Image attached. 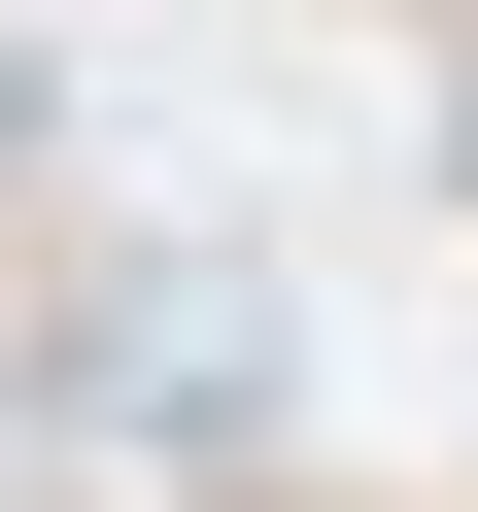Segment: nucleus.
Segmentation results:
<instances>
[{"label":"nucleus","mask_w":478,"mask_h":512,"mask_svg":"<svg viewBox=\"0 0 478 512\" xmlns=\"http://www.w3.org/2000/svg\"><path fill=\"white\" fill-rule=\"evenodd\" d=\"M444 171H478V69H444Z\"/></svg>","instance_id":"3"},{"label":"nucleus","mask_w":478,"mask_h":512,"mask_svg":"<svg viewBox=\"0 0 478 512\" xmlns=\"http://www.w3.org/2000/svg\"><path fill=\"white\" fill-rule=\"evenodd\" d=\"M103 410H137L171 478H239V444H274V410H308V342H274V308H239V274H137V308H103Z\"/></svg>","instance_id":"1"},{"label":"nucleus","mask_w":478,"mask_h":512,"mask_svg":"<svg viewBox=\"0 0 478 512\" xmlns=\"http://www.w3.org/2000/svg\"><path fill=\"white\" fill-rule=\"evenodd\" d=\"M0 171H35V35H0Z\"/></svg>","instance_id":"2"}]
</instances>
